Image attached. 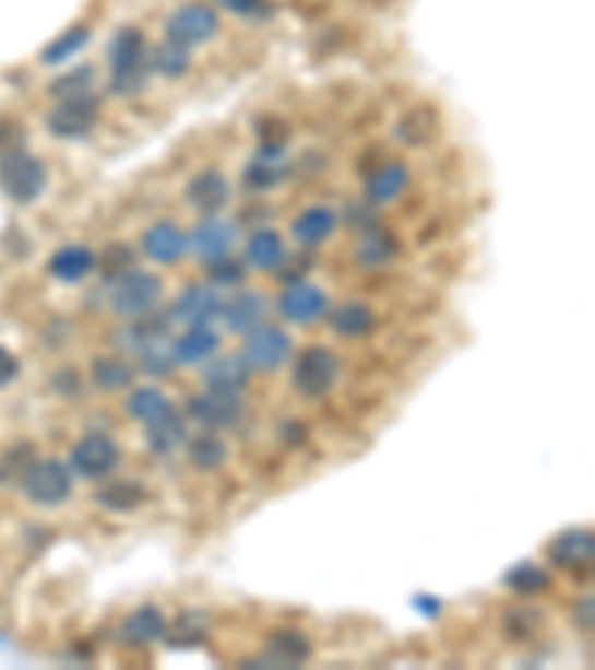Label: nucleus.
Wrapping results in <instances>:
<instances>
[{"label": "nucleus", "instance_id": "473e14b6", "mask_svg": "<svg viewBox=\"0 0 595 670\" xmlns=\"http://www.w3.org/2000/svg\"><path fill=\"white\" fill-rule=\"evenodd\" d=\"M174 409V402L164 397L158 388H138L131 390V397L126 400V411H129L134 421L152 423L158 421L162 414Z\"/></svg>", "mask_w": 595, "mask_h": 670}, {"label": "nucleus", "instance_id": "dca6fc26", "mask_svg": "<svg viewBox=\"0 0 595 670\" xmlns=\"http://www.w3.org/2000/svg\"><path fill=\"white\" fill-rule=\"evenodd\" d=\"M185 197H188V203L194 205L200 215H217V212L227 209L229 203L227 176L215 171V167L200 171V174L188 183V188H185Z\"/></svg>", "mask_w": 595, "mask_h": 670}, {"label": "nucleus", "instance_id": "39448f33", "mask_svg": "<svg viewBox=\"0 0 595 670\" xmlns=\"http://www.w3.org/2000/svg\"><path fill=\"white\" fill-rule=\"evenodd\" d=\"M221 31V19L209 3H182L170 12V19L164 24L167 39L182 48H194L209 39H215V33Z\"/></svg>", "mask_w": 595, "mask_h": 670}, {"label": "nucleus", "instance_id": "bb28decb", "mask_svg": "<svg viewBox=\"0 0 595 670\" xmlns=\"http://www.w3.org/2000/svg\"><path fill=\"white\" fill-rule=\"evenodd\" d=\"M331 328L340 337H364L376 328V314L364 302H346L331 310Z\"/></svg>", "mask_w": 595, "mask_h": 670}, {"label": "nucleus", "instance_id": "6ab92c4d", "mask_svg": "<svg viewBox=\"0 0 595 670\" xmlns=\"http://www.w3.org/2000/svg\"><path fill=\"white\" fill-rule=\"evenodd\" d=\"M250 379V367L245 364L241 355H221V357H209L203 364V381L206 388L212 390H238L245 388Z\"/></svg>", "mask_w": 595, "mask_h": 670}, {"label": "nucleus", "instance_id": "20e7f679", "mask_svg": "<svg viewBox=\"0 0 595 670\" xmlns=\"http://www.w3.org/2000/svg\"><path fill=\"white\" fill-rule=\"evenodd\" d=\"M24 495L39 507H57L72 495V471L60 459H36L22 477Z\"/></svg>", "mask_w": 595, "mask_h": 670}, {"label": "nucleus", "instance_id": "0eeeda50", "mask_svg": "<svg viewBox=\"0 0 595 670\" xmlns=\"http://www.w3.org/2000/svg\"><path fill=\"white\" fill-rule=\"evenodd\" d=\"M98 119V98L93 93H84V96L75 98H57V105L48 110L45 117V126L55 138H63V141H81L87 138L93 126Z\"/></svg>", "mask_w": 595, "mask_h": 670}, {"label": "nucleus", "instance_id": "aec40b11", "mask_svg": "<svg viewBox=\"0 0 595 670\" xmlns=\"http://www.w3.org/2000/svg\"><path fill=\"white\" fill-rule=\"evenodd\" d=\"M334 230L336 215L334 209H328V205H310V209H304L301 215L293 221V236L304 248H316V245L328 242Z\"/></svg>", "mask_w": 595, "mask_h": 670}, {"label": "nucleus", "instance_id": "79ce46f5", "mask_svg": "<svg viewBox=\"0 0 595 670\" xmlns=\"http://www.w3.org/2000/svg\"><path fill=\"white\" fill-rule=\"evenodd\" d=\"M542 626V611L536 608H512L507 611V628L515 638H527Z\"/></svg>", "mask_w": 595, "mask_h": 670}, {"label": "nucleus", "instance_id": "f3484780", "mask_svg": "<svg viewBox=\"0 0 595 670\" xmlns=\"http://www.w3.org/2000/svg\"><path fill=\"white\" fill-rule=\"evenodd\" d=\"M185 248H188V236L176 224H170V221H158V224H152L143 233V250L155 262H167L170 266V262L182 257Z\"/></svg>", "mask_w": 595, "mask_h": 670}, {"label": "nucleus", "instance_id": "393cba45", "mask_svg": "<svg viewBox=\"0 0 595 670\" xmlns=\"http://www.w3.org/2000/svg\"><path fill=\"white\" fill-rule=\"evenodd\" d=\"M405 185H408V167L402 162H390L381 164L379 171L369 176L367 185H364V195L372 203H390L405 191Z\"/></svg>", "mask_w": 595, "mask_h": 670}, {"label": "nucleus", "instance_id": "c756f323", "mask_svg": "<svg viewBox=\"0 0 595 670\" xmlns=\"http://www.w3.org/2000/svg\"><path fill=\"white\" fill-rule=\"evenodd\" d=\"M503 584H507L512 593L539 596L551 587V573H545V569L536 566V563L524 561V563H519V566L507 569V575H503Z\"/></svg>", "mask_w": 595, "mask_h": 670}, {"label": "nucleus", "instance_id": "a19ab883", "mask_svg": "<svg viewBox=\"0 0 595 670\" xmlns=\"http://www.w3.org/2000/svg\"><path fill=\"white\" fill-rule=\"evenodd\" d=\"M209 281L212 286H241L245 281V266L229 257H217V260L209 262Z\"/></svg>", "mask_w": 595, "mask_h": 670}, {"label": "nucleus", "instance_id": "6e6552de", "mask_svg": "<svg viewBox=\"0 0 595 670\" xmlns=\"http://www.w3.org/2000/svg\"><path fill=\"white\" fill-rule=\"evenodd\" d=\"M293 355V340L283 328H274V325H260L253 328L250 334H245V346H241V357L250 369H262V373H271V369L283 367Z\"/></svg>", "mask_w": 595, "mask_h": 670}, {"label": "nucleus", "instance_id": "09e8293b", "mask_svg": "<svg viewBox=\"0 0 595 670\" xmlns=\"http://www.w3.org/2000/svg\"><path fill=\"white\" fill-rule=\"evenodd\" d=\"M15 376H19V357L12 355L10 349L0 346V388H3V385H10Z\"/></svg>", "mask_w": 595, "mask_h": 670}, {"label": "nucleus", "instance_id": "8fccbe9b", "mask_svg": "<svg viewBox=\"0 0 595 670\" xmlns=\"http://www.w3.org/2000/svg\"><path fill=\"white\" fill-rule=\"evenodd\" d=\"M574 623L581 628H590L593 626V599L586 596V599H581L578 602V608H574Z\"/></svg>", "mask_w": 595, "mask_h": 670}, {"label": "nucleus", "instance_id": "7c9ffc66", "mask_svg": "<svg viewBox=\"0 0 595 670\" xmlns=\"http://www.w3.org/2000/svg\"><path fill=\"white\" fill-rule=\"evenodd\" d=\"M134 355L141 357V367L150 373V376H167L170 369L176 367V355H174V340L167 337V331L158 337L146 340Z\"/></svg>", "mask_w": 595, "mask_h": 670}, {"label": "nucleus", "instance_id": "9d476101", "mask_svg": "<svg viewBox=\"0 0 595 670\" xmlns=\"http://www.w3.org/2000/svg\"><path fill=\"white\" fill-rule=\"evenodd\" d=\"M221 307H224V298L217 295V286H212V283H188L176 295L167 319L188 325V328L191 325H209L215 316H221Z\"/></svg>", "mask_w": 595, "mask_h": 670}, {"label": "nucleus", "instance_id": "1a4fd4ad", "mask_svg": "<svg viewBox=\"0 0 595 670\" xmlns=\"http://www.w3.org/2000/svg\"><path fill=\"white\" fill-rule=\"evenodd\" d=\"M119 466V444L105 433H87L72 447V468L87 480H102Z\"/></svg>", "mask_w": 595, "mask_h": 670}, {"label": "nucleus", "instance_id": "ea45409f", "mask_svg": "<svg viewBox=\"0 0 595 670\" xmlns=\"http://www.w3.org/2000/svg\"><path fill=\"white\" fill-rule=\"evenodd\" d=\"M36 462V456H33V444H19V447H12L10 454L0 459V480L3 483H10V480H19L22 483V477L27 474V468Z\"/></svg>", "mask_w": 595, "mask_h": 670}, {"label": "nucleus", "instance_id": "b1692460", "mask_svg": "<svg viewBox=\"0 0 595 670\" xmlns=\"http://www.w3.org/2000/svg\"><path fill=\"white\" fill-rule=\"evenodd\" d=\"M245 260L250 269L257 271H274L281 269L286 262V248H283V238L274 230H257L248 238V248H245Z\"/></svg>", "mask_w": 595, "mask_h": 670}, {"label": "nucleus", "instance_id": "ddd939ff", "mask_svg": "<svg viewBox=\"0 0 595 670\" xmlns=\"http://www.w3.org/2000/svg\"><path fill=\"white\" fill-rule=\"evenodd\" d=\"M548 557L560 569H584L595 557V537L590 528L563 530L548 542Z\"/></svg>", "mask_w": 595, "mask_h": 670}, {"label": "nucleus", "instance_id": "c9c22d12", "mask_svg": "<svg viewBox=\"0 0 595 670\" xmlns=\"http://www.w3.org/2000/svg\"><path fill=\"white\" fill-rule=\"evenodd\" d=\"M90 27L87 24H75V27H69V31L63 33V36H57L55 43L51 45H45V51H43V63L45 66H60L66 63L69 57H75L84 45L90 43Z\"/></svg>", "mask_w": 595, "mask_h": 670}, {"label": "nucleus", "instance_id": "423d86ee", "mask_svg": "<svg viewBox=\"0 0 595 670\" xmlns=\"http://www.w3.org/2000/svg\"><path fill=\"white\" fill-rule=\"evenodd\" d=\"M340 376V361L331 349L325 346H307L298 352L293 367V385L304 397H322L334 388Z\"/></svg>", "mask_w": 595, "mask_h": 670}, {"label": "nucleus", "instance_id": "2eb2a0df", "mask_svg": "<svg viewBox=\"0 0 595 670\" xmlns=\"http://www.w3.org/2000/svg\"><path fill=\"white\" fill-rule=\"evenodd\" d=\"M233 242H236V224L221 221V218H206L191 230L188 248L194 250V257H200L203 262H212L217 257H227Z\"/></svg>", "mask_w": 595, "mask_h": 670}, {"label": "nucleus", "instance_id": "e433bc0d", "mask_svg": "<svg viewBox=\"0 0 595 670\" xmlns=\"http://www.w3.org/2000/svg\"><path fill=\"white\" fill-rule=\"evenodd\" d=\"M188 462L200 471H215L227 462V444L217 435H200L194 442H188Z\"/></svg>", "mask_w": 595, "mask_h": 670}, {"label": "nucleus", "instance_id": "f8f14e48", "mask_svg": "<svg viewBox=\"0 0 595 670\" xmlns=\"http://www.w3.org/2000/svg\"><path fill=\"white\" fill-rule=\"evenodd\" d=\"M277 314L293 325H310L328 314V295L313 283L295 281L281 292Z\"/></svg>", "mask_w": 595, "mask_h": 670}, {"label": "nucleus", "instance_id": "58836bf2", "mask_svg": "<svg viewBox=\"0 0 595 670\" xmlns=\"http://www.w3.org/2000/svg\"><path fill=\"white\" fill-rule=\"evenodd\" d=\"M93 66H78V69H69L63 75L51 81V96L55 98H75L90 93V84H93Z\"/></svg>", "mask_w": 595, "mask_h": 670}, {"label": "nucleus", "instance_id": "37998d69", "mask_svg": "<svg viewBox=\"0 0 595 670\" xmlns=\"http://www.w3.org/2000/svg\"><path fill=\"white\" fill-rule=\"evenodd\" d=\"M257 134H260L262 146L283 150V143L289 138V126L281 117H260L257 119Z\"/></svg>", "mask_w": 595, "mask_h": 670}, {"label": "nucleus", "instance_id": "4c0bfd02", "mask_svg": "<svg viewBox=\"0 0 595 670\" xmlns=\"http://www.w3.org/2000/svg\"><path fill=\"white\" fill-rule=\"evenodd\" d=\"M393 254H396V242L388 233H379V230H367L360 245H357V262L360 266H384Z\"/></svg>", "mask_w": 595, "mask_h": 670}, {"label": "nucleus", "instance_id": "a18cd8bd", "mask_svg": "<svg viewBox=\"0 0 595 670\" xmlns=\"http://www.w3.org/2000/svg\"><path fill=\"white\" fill-rule=\"evenodd\" d=\"M206 635V616L203 614H185L176 623V644H194Z\"/></svg>", "mask_w": 595, "mask_h": 670}, {"label": "nucleus", "instance_id": "9b49d317", "mask_svg": "<svg viewBox=\"0 0 595 670\" xmlns=\"http://www.w3.org/2000/svg\"><path fill=\"white\" fill-rule=\"evenodd\" d=\"M188 414L203 426L224 430V426H236L238 418L245 414V402L233 390L206 388V393H194L188 400Z\"/></svg>", "mask_w": 595, "mask_h": 670}, {"label": "nucleus", "instance_id": "2f4dec72", "mask_svg": "<svg viewBox=\"0 0 595 670\" xmlns=\"http://www.w3.org/2000/svg\"><path fill=\"white\" fill-rule=\"evenodd\" d=\"M188 66H191V48H182L170 39L152 48L150 72H158L164 78H182Z\"/></svg>", "mask_w": 595, "mask_h": 670}, {"label": "nucleus", "instance_id": "49530a36", "mask_svg": "<svg viewBox=\"0 0 595 670\" xmlns=\"http://www.w3.org/2000/svg\"><path fill=\"white\" fill-rule=\"evenodd\" d=\"M131 262H134V250L126 248V245H114V248L105 254V269H108L110 281L119 278L122 271H129Z\"/></svg>", "mask_w": 595, "mask_h": 670}, {"label": "nucleus", "instance_id": "72a5a7b5", "mask_svg": "<svg viewBox=\"0 0 595 670\" xmlns=\"http://www.w3.org/2000/svg\"><path fill=\"white\" fill-rule=\"evenodd\" d=\"M435 131H438V117H435V110L417 108L400 119V129H396V134H400L402 141L408 143V146H426V143L435 138Z\"/></svg>", "mask_w": 595, "mask_h": 670}, {"label": "nucleus", "instance_id": "f704fd0d", "mask_svg": "<svg viewBox=\"0 0 595 670\" xmlns=\"http://www.w3.org/2000/svg\"><path fill=\"white\" fill-rule=\"evenodd\" d=\"M90 376L96 381V388L119 390V388H129L134 373H131V367L122 361V357L98 355L96 361H93V367H90Z\"/></svg>", "mask_w": 595, "mask_h": 670}, {"label": "nucleus", "instance_id": "c85d7f7f", "mask_svg": "<svg viewBox=\"0 0 595 670\" xmlns=\"http://www.w3.org/2000/svg\"><path fill=\"white\" fill-rule=\"evenodd\" d=\"M122 635L131 644H152V640H162L167 635V620H164L162 608L155 606H141L134 614H129Z\"/></svg>", "mask_w": 595, "mask_h": 670}, {"label": "nucleus", "instance_id": "5701e85b", "mask_svg": "<svg viewBox=\"0 0 595 670\" xmlns=\"http://www.w3.org/2000/svg\"><path fill=\"white\" fill-rule=\"evenodd\" d=\"M286 174H289V162L283 158V150L262 146L260 155H257L253 162H248L241 179H245V185L253 188V191H265V188H274L277 183H283Z\"/></svg>", "mask_w": 595, "mask_h": 670}, {"label": "nucleus", "instance_id": "4468645a", "mask_svg": "<svg viewBox=\"0 0 595 670\" xmlns=\"http://www.w3.org/2000/svg\"><path fill=\"white\" fill-rule=\"evenodd\" d=\"M265 314H269V298L257 290L238 292L221 307V319L233 334H250L253 328H260Z\"/></svg>", "mask_w": 595, "mask_h": 670}, {"label": "nucleus", "instance_id": "a211bd4d", "mask_svg": "<svg viewBox=\"0 0 595 670\" xmlns=\"http://www.w3.org/2000/svg\"><path fill=\"white\" fill-rule=\"evenodd\" d=\"M217 346H221V337L209 325H191L179 340H174L176 364H185V367L206 364L209 357L217 352Z\"/></svg>", "mask_w": 595, "mask_h": 670}, {"label": "nucleus", "instance_id": "c03bdc74", "mask_svg": "<svg viewBox=\"0 0 595 670\" xmlns=\"http://www.w3.org/2000/svg\"><path fill=\"white\" fill-rule=\"evenodd\" d=\"M217 3L224 10L241 15V19H250V22H262V19H269L271 12H274L269 0H217Z\"/></svg>", "mask_w": 595, "mask_h": 670}, {"label": "nucleus", "instance_id": "7ed1b4c3", "mask_svg": "<svg viewBox=\"0 0 595 670\" xmlns=\"http://www.w3.org/2000/svg\"><path fill=\"white\" fill-rule=\"evenodd\" d=\"M45 185H48V171L39 158H33L22 150H12L0 158V188L15 203L39 200Z\"/></svg>", "mask_w": 595, "mask_h": 670}, {"label": "nucleus", "instance_id": "4be33fe9", "mask_svg": "<svg viewBox=\"0 0 595 670\" xmlns=\"http://www.w3.org/2000/svg\"><path fill=\"white\" fill-rule=\"evenodd\" d=\"M310 640L304 638L301 632L295 628H283V632H274L269 640V653L265 659H260L257 665H277V668H293V665H304L310 659Z\"/></svg>", "mask_w": 595, "mask_h": 670}, {"label": "nucleus", "instance_id": "cd10ccee", "mask_svg": "<svg viewBox=\"0 0 595 670\" xmlns=\"http://www.w3.org/2000/svg\"><path fill=\"white\" fill-rule=\"evenodd\" d=\"M146 489L134 480H114L108 486H102L96 492V504L110 513H131L146 504Z\"/></svg>", "mask_w": 595, "mask_h": 670}, {"label": "nucleus", "instance_id": "412c9836", "mask_svg": "<svg viewBox=\"0 0 595 670\" xmlns=\"http://www.w3.org/2000/svg\"><path fill=\"white\" fill-rule=\"evenodd\" d=\"M93 269H96V254L84 248V245H66V248L55 250L51 260H48L51 278L63 283L84 281Z\"/></svg>", "mask_w": 595, "mask_h": 670}, {"label": "nucleus", "instance_id": "a878e982", "mask_svg": "<svg viewBox=\"0 0 595 670\" xmlns=\"http://www.w3.org/2000/svg\"><path fill=\"white\" fill-rule=\"evenodd\" d=\"M146 426H150V430H146V444H150L152 454L170 456V454H176L185 442H188L182 418H179L174 409L167 411V414H162L158 421L146 423Z\"/></svg>", "mask_w": 595, "mask_h": 670}, {"label": "nucleus", "instance_id": "de8ad7c7", "mask_svg": "<svg viewBox=\"0 0 595 670\" xmlns=\"http://www.w3.org/2000/svg\"><path fill=\"white\" fill-rule=\"evenodd\" d=\"M412 606H414V611H420V614L426 616V620H435V616L444 611V606H441V599H438V596H429V593H417V596H414Z\"/></svg>", "mask_w": 595, "mask_h": 670}, {"label": "nucleus", "instance_id": "f257e3e1", "mask_svg": "<svg viewBox=\"0 0 595 670\" xmlns=\"http://www.w3.org/2000/svg\"><path fill=\"white\" fill-rule=\"evenodd\" d=\"M110 63V90L119 96H134L150 81V55H146V36L138 27H122L114 33L108 45Z\"/></svg>", "mask_w": 595, "mask_h": 670}, {"label": "nucleus", "instance_id": "f03ea898", "mask_svg": "<svg viewBox=\"0 0 595 670\" xmlns=\"http://www.w3.org/2000/svg\"><path fill=\"white\" fill-rule=\"evenodd\" d=\"M162 292L164 283L158 274L138 269L122 271L119 278L110 281V310L117 316H126V319H141V316L155 310Z\"/></svg>", "mask_w": 595, "mask_h": 670}]
</instances>
